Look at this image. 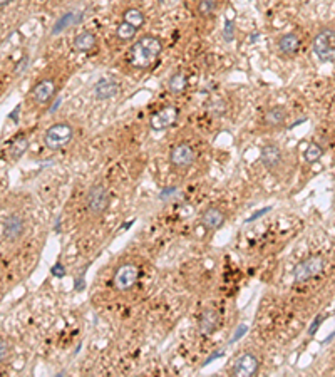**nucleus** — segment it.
<instances>
[{
	"label": "nucleus",
	"instance_id": "c756f323",
	"mask_svg": "<svg viewBox=\"0 0 335 377\" xmlns=\"http://www.w3.org/2000/svg\"><path fill=\"white\" fill-rule=\"evenodd\" d=\"M271 210V208L270 206H268V208H263V210L262 211H257V213H255L253 215V217H251V218H248V222H253V220H257V218H260V217H262V215L263 213H267V211H270Z\"/></svg>",
	"mask_w": 335,
	"mask_h": 377
},
{
	"label": "nucleus",
	"instance_id": "dca6fc26",
	"mask_svg": "<svg viewBox=\"0 0 335 377\" xmlns=\"http://www.w3.org/2000/svg\"><path fill=\"white\" fill-rule=\"evenodd\" d=\"M117 92H119V86H117V82L111 79H102L94 86V94L101 101L111 99V97L117 96Z\"/></svg>",
	"mask_w": 335,
	"mask_h": 377
},
{
	"label": "nucleus",
	"instance_id": "7ed1b4c3",
	"mask_svg": "<svg viewBox=\"0 0 335 377\" xmlns=\"http://www.w3.org/2000/svg\"><path fill=\"white\" fill-rule=\"evenodd\" d=\"M109 191L102 183H96L89 188L88 196H86V208L92 217H101L109 208Z\"/></svg>",
	"mask_w": 335,
	"mask_h": 377
},
{
	"label": "nucleus",
	"instance_id": "a211bd4d",
	"mask_svg": "<svg viewBox=\"0 0 335 377\" xmlns=\"http://www.w3.org/2000/svg\"><path fill=\"white\" fill-rule=\"evenodd\" d=\"M3 233H5V237L12 242L21 237L23 233V220L21 215L14 213L5 220V230H3Z\"/></svg>",
	"mask_w": 335,
	"mask_h": 377
},
{
	"label": "nucleus",
	"instance_id": "412c9836",
	"mask_svg": "<svg viewBox=\"0 0 335 377\" xmlns=\"http://www.w3.org/2000/svg\"><path fill=\"white\" fill-rule=\"evenodd\" d=\"M123 21L128 22V23H131L133 27H136V29L139 30L141 27H143V23H144V14H143V10L136 9V7H129V9L124 10Z\"/></svg>",
	"mask_w": 335,
	"mask_h": 377
},
{
	"label": "nucleus",
	"instance_id": "0eeeda50",
	"mask_svg": "<svg viewBox=\"0 0 335 377\" xmlns=\"http://www.w3.org/2000/svg\"><path fill=\"white\" fill-rule=\"evenodd\" d=\"M195 161H196V153L191 144L188 143L176 144V146H173L171 153H169V163H171V166H175L176 170H186Z\"/></svg>",
	"mask_w": 335,
	"mask_h": 377
},
{
	"label": "nucleus",
	"instance_id": "4468645a",
	"mask_svg": "<svg viewBox=\"0 0 335 377\" xmlns=\"http://www.w3.org/2000/svg\"><path fill=\"white\" fill-rule=\"evenodd\" d=\"M300 37H298V34L295 32H290V34H285L282 35V37L278 39L277 42V47H278V52L282 54V56H295V54L298 52V49H300Z\"/></svg>",
	"mask_w": 335,
	"mask_h": 377
},
{
	"label": "nucleus",
	"instance_id": "f257e3e1",
	"mask_svg": "<svg viewBox=\"0 0 335 377\" xmlns=\"http://www.w3.org/2000/svg\"><path fill=\"white\" fill-rule=\"evenodd\" d=\"M163 52V44L155 35H143L136 41L129 50V62L136 69H148L159 59Z\"/></svg>",
	"mask_w": 335,
	"mask_h": 377
},
{
	"label": "nucleus",
	"instance_id": "aec40b11",
	"mask_svg": "<svg viewBox=\"0 0 335 377\" xmlns=\"http://www.w3.org/2000/svg\"><path fill=\"white\" fill-rule=\"evenodd\" d=\"M188 88V77L184 72H176L169 77L168 81V89L171 91L173 94H181L184 92Z\"/></svg>",
	"mask_w": 335,
	"mask_h": 377
},
{
	"label": "nucleus",
	"instance_id": "39448f33",
	"mask_svg": "<svg viewBox=\"0 0 335 377\" xmlns=\"http://www.w3.org/2000/svg\"><path fill=\"white\" fill-rule=\"evenodd\" d=\"M324 258L318 255H312V257L305 258L303 262L298 263L293 270V280L295 284H307L309 280L318 277L324 272Z\"/></svg>",
	"mask_w": 335,
	"mask_h": 377
},
{
	"label": "nucleus",
	"instance_id": "6ab92c4d",
	"mask_svg": "<svg viewBox=\"0 0 335 377\" xmlns=\"http://www.w3.org/2000/svg\"><path fill=\"white\" fill-rule=\"evenodd\" d=\"M27 148H29V141H27V137H25V136H17V137H15V139L10 143V146H9V155H10V158L14 159V161L21 159L22 156L25 155Z\"/></svg>",
	"mask_w": 335,
	"mask_h": 377
},
{
	"label": "nucleus",
	"instance_id": "cd10ccee",
	"mask_svg": "<svg viewBox=\"0 0 335 377\" xmlns=\"http://www.w3.org/2000/svg\"><path fill=\"white\" fill-rule=\"evenodd\" d=\"M324 320V315H317L313 319V322H312V325H310V329H309V333L310 335H313V332H317V329L320 327V322Z\"/></svg>",
	"mask_w": 335,
	"mask_h": 377
},
{
	"label": "nucleus",
	"instance_id": "2eb2a0df",
	"mask_svg": "<svg viewBox=\"0 0 335 377\" xmlns=\"http://www.w3.org/2000/svg\"><path fill=\"white\" fill-rule=\"evenodd\" d=\"M289 112L283 106H273V108L267 109L265 114H263V124L267 128H280L282 124H285Z\"/></svg>",
	"mask_w": 335,
	"mask_h": 377
},
{
	"label": "nucleus",
	"instance_id": "393cba45",
	"mask_svg": "<svg viewBox=\"0 0 335 377\" xmlns=\"http://www.w3.org/2000/svg\"><path fill=\"white\" fill-rule=\"evenodd\" d=\"M79 19H81V14H74V12H69V14H66L64 17H61V21L56 23V29H54L52 32L59 34L61 30H64V29H67V27L72 25V23H76Z\"/></svg>",
	"mask_w": 335,
	"mask_h": 377
},
{
	"label": "nucleus",
	"instance_id": "f8f14e48",
	"mask_svg": "<svg viewBox=\"0 0 335 377\" xmlns=\"http://www.w3.org/2000/svg\"><path fill=\"white\" fill-rule=\"evenodd\" d=\"M224 223V211L218 206H210L201 215V225L206 230H218Z\"/></svg>",
	"mask_w": 335,
	"mask_h": 377
},
{
	"label": "nucleus",
	"instance_id": "bb28decb",
	"mask_svg": "<svg viewBox=\"0 0 335 377\" xmlns=\"http://www.w3.org/2000/svg\"><path fill=\"white\" fill-rule=\"evenodd\" d=\"M233 34H235V27H233V22H226V27L223 30V35L226 41H231L233 39Z\"/></svg>",
	"mask_w": 335,
	"mask_h": 377
},
{
	"label": "nucleus",
	"instance_id": "423d86ee",
	"mask_svg": "<svg viewBox=\"0 0 335 377\" xmlns=\"http://www.w3.org/2000/svg\"><path fill=\"white\" fill-rule=\"evenodd\" d=\"M139 277H141V270L136 263H123V265L117 266L112 282L117 290L126 292V290L133 288V287L137 284Z\"/></svg>",
	"mask_w": 335,
	"mask_h": 377
},
{
	"label": "nucleus",
	"instance_id": "b1692460",
	"mask_svg": "<svg viewBox=\"0 0 335 377\" xmlns=\"http://www.w3.org/2000/svg\"><path fill=\"white\" fill-rule=\"evenodd\" d=\"M305 161L307 163H317L318 159L324 156V149H322V146L320 144H317V143H310L309 146H307V149H305Z\"/></svg>",
	"mask_w": 335,
	"mask_h": 377
},
{
	"label": "nucleus",
	"instance_id": "9d476101",
	"mask_svg": "<svg viewBox=\"0 0 335 377\" xmlns=\"http://www.w3.org/2000/svg\"><path fill=\"white\" fill-rule=\"evenodd\" d=\"M262 164L267 168L268 171H277L283 163V155L282 149H280L278 144L275 143H268L262 148Z\"/></svg>",
	"mask_w": 335,
	"mask_h": 377
},
{
	"label": "nucleus",
	"instance_id": "9b49d317",
	"mask_svg": "<svg viewBox=\"0 0 335 377\" xmlns=\"http://www.w3.org/2000/svg\"><path fill=\"white\" fill-rule=\"evenodd\" d=\"M57 91V84L54 79H42L34 86L32 89V97L37 104H47L54 97V94Z\"/></svg>",
	"mask_w": 335,
	"mask_h": 377
},
{
	"label": "nucleus",
	"instance_id": "a878e982",
	"mask_svg": "<svg viewBox=\"0 0 335 377\" xmlns=\"http://www.w3.org/2000/svg\"><path fill=\"white\" fill-rule=\"evenodd\" d=\"M9 354H10V344L7 342L5 339L0 337V364H2L7 357H9Z\"/></svg>",
	"mask_w": 335,
	"mask_h": 377
},
{
	"label": "nucleus",
	"instance_id": "f03ea898",
	"mask_svg": "<svg viewBox=\"0 0 335 377\" xmlns=\"http://www.w3.org/2000/svg\"><path fill=\"white\" fill-rule=\"evenodd\" d=\"M313 54L322 62H335V30L324 29L313 37Z\"/></svg>",
	"mask_w": 335,
	"mask_h": 377
},
{
	"label": "nucleus",
	"instance_id": "1a4fd4ad",
	"mask_svg": "<svg viewBox=\"0 0 335 377\" xmlns=\"http://www.w3.org/2000/svg\"><path fill=\"white\" fill-rule=\"evenodd\" d=\"M260 369V360L258 357L251 352H245L235 360L233 367H231V374L238 377H250L255 376Z\"/></svg>",
	"mask_w": 335,
	"mask_h": 377
},
{
	"label": "nucleus",
	"instance_id": "20e7f679",
	"mask_svg": "<svg viewBox=\"0 0 335 377\" xmlns=\"http://www.w3.org/2000/svg\"><path fill=\"white\" fill-rule=\"evenodd\" d=\"M74 134V129L69 123H57L52 124L44 134V144L52 151L64 148L66 144L70 143Z\"/></svg>",
	"mask_w": 335,
	"mask_h": 377
},
{
	"label": "nucleus",
	"instance_id": "7c9ffc66",
	"mask_svg": "<svg viewBox=\"0 0 335 377\" xmlns=\"http://www.w3.org/2000/svg\"><path fill=\"white\" fill-rule=\"evenodd\" d=\"M245 332H246V327H245V325H242V327L238 329V332L235 333V337H233V339H231V342H235V340H238L240 337H242V333H245Z\"/></svg>",
	"mask_w": 335,
	"mask_h": 377
},
{
	"label": "nucleus",
	"instance_id": "c85d7f7f",
	"mask_svg": "<svg viewBox=\"0 0 335 377\" xmlns=\"http://www.w3.org/2000/svg\"><path fill=\"white\" fill-rule=\"evenodd\" d=\"M52 275H54V277H57V278L64 277V275H66V270H64V266H62V265H59V263H57V265H56V266H54V268H52Z\"/></svg>",
	"mask_w": 335,
	"mask_h": 377
},
{
	"label": "nucleus",
	"instance_id": "ddd939ff",
	"mask_svg": "<svg viewBox=\"0 0 335 377\" xmlns=\"http://www.w3.org/2000/svg\"><path fill=\"white\" fill-rule=\"evenodd\" d=\"M218 325H220V315L216 310L204 309L203 312H201L200 320H198V327L203 335H211V333L218 329Z\"/></svg>",
	"mask_w": 335,
	"mask_h": 377
},
{
	"label": "nucleus",
	"instance_id": "4be33fe9",
	"mask_svg": "<svg viewBox=\"0 0 335 377\" xmlns=\"http://www.w3.org/2000/svg\"><path fill=\"white\" fill-rule=\"evenodd\" d=\"M136 34H137L136 27H133L131 23H128V22H124V21H121V23L117 25V29H116V37L119 39L121 42L133 41V39L136 37Z\"/></svg>",
	"mask_w": 335,
	"mask_h": 377
},
{
	"label": "nucleus",
	"instance_id": "2f4dec72",
	"mask_svg": "<svg viewBox=\"0 0 335 377\" xmlns=\"http://www.w3.org/2000/svg\"><path fill=\"white\" fill-rule=\"evenodd\" d=\"M9 2H12V0H0V7H3V5H7Z\"/></svg>",
	"mask_w": 335,
	"mask_h": 377
},
{
	"label": "nucleus",
	"instance_id": "f3484780",
	"mask_svg": "<svg viewBox=\"0 0 335 377\" xmlns=\"http://www.w3.org/2000/svg\"><path fill=\"white\" fill-rule=\"evenodd\" d=\"M96 44H97L96 35L89 32V30H84V32L77 34L76 37H74L72 47L77 52H89V50H92L94 47H96Z\"/></svg>",
	"mask_w": 335,
	"mask_h": 377
},
{
	"label": "nucleus",
	"instance_id": "6e6552de",
	"mask_svg": "<svg viewBox=\"0 0 335 377\" xmlns=\"http://www.w3.org/2000/svg\"><path fill=\"white\" fill-rule=\"evenodd\" d=\"M178 119V108L175 106H164L163 109H159L157 112L151 116L149 119V128L153 131H164V129L171 128L173 124Z\"/></svg>",
	"mask_w": 335,
	"mask_h": 377
},
{
	"label": "nucleus",
	"instance_id": "5701e85b",
	"mask_svg": "<svg viewBox=\"0 0 335 377\" xmlns=\"http://www.w3.org/2000/svg\"><path fill=\"white\" fill-rule=\"evenodd\" d=\"M218 10V0H198V14L201 17H211Z\"/></svg>",
	"mask_w": 335,
	"mask_h": 377
}]
</instances>
